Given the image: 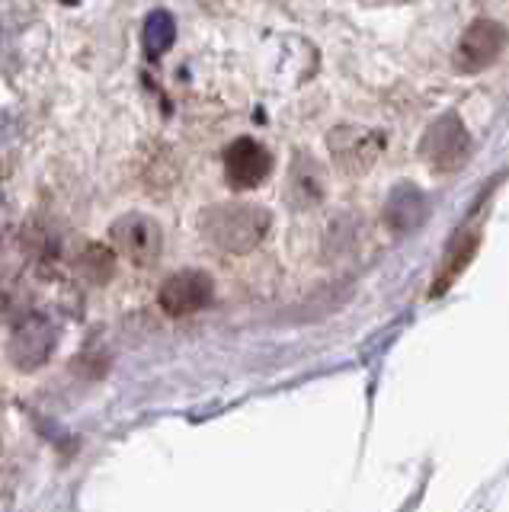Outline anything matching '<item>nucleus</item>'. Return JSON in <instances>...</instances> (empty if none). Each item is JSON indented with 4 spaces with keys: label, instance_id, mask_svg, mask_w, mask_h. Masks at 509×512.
Segmentation results:
<instances>
[{
    "label": "nucleus",
    "instance_id": "obj_5",
    "mask_svg": "<svg viewBox=\"0 0 509 512\" xmlns=\"http://www.w3.org/2000/svg\"><path fill=\"white\" fill-rule=\"evenodd\" d=\"M157 301H161L164 314L189 317V314L202 311L205 304L212 301V279L205 276V272H199V269H183V272L170 276L161 285V295H157Z\"/></svg>",
    "mask_w": 509,
    "mask_h": 512
},
{
    "label": "nucleus",
    "instance_id": "obj_7",
    "mask_svg": "<svg viewBox=\"0 0 509 512\" xmlns=\"http://www.w3.org/2000/svg\"><path fill=\"white\" fill-rule=\"evenodd\" d=\"M381 148H385V138L378 132H365V128H353V125L333 128L330 132V151L340 160V167L349 173L369 170L378 160Z\"/></svg>",
    "mask_w": 509,
    "mask_h": 512
},
{
    "label": "nucleus",
    "instance_id": "obj_10",
    "mask_svg": "<svg viewBox=\"0 0 509 512\" xmlns=\"http://www.w3.org/2000/svg\"><path fill=\"white\" fill-rule=\"evenodd\" d=\"M52 352V330L45 320H26L17 330V340H13V359L23 368H33L42 359H49Z\"/></svg>",
    "mask_w": 509,
    "mask_h": 512
},
{
    "label": "nucleus",
    "instance_id": "obj_8",
    "mask_svg": "<svg viewBox=\"0 0 509 512\" xmlns=\"http://www.w3.org/2000/svg\"><path fill=\"white\" fill-rule=\"evenodd\" d=\"M324 186H327V180H324L321 164L308 154H298L289 170V189H285L289 202L295 208H311L324 199Z\"/></svg>",
    "mask_w": 509,
    "mask_h": 512
},
{
    "label": "nucleus",
    "instance_id": "obj_4",
    "mask_svg": "<svg viewBox=\"0 0 509 512\" xmlns=\"http://www.w3.org/2000/svg\"><path fill=\"white\" fill-rule=\"evenodd\" d=\"M423 157L436 170H458L468 157V132L455 112L442 116L439 122L429 125L423 138Z\"/></svg>",
    "mask_w": 509,
    "mask_h": 512
},
{
    "label": "nucleus",
    "instance_id": "obj_11",
    "mask_svg": "<svg viewBox=\"0 0 509 512\" xmlns=\"http://www.w3.org/2000/svg\"><path fill=\"white\" fill-rule=\"evenodd\" d=\"M177 42V23L167 10H154L145 23V52L148 58H161Z\"/></svg>",
    "mask_w": 509,
    "mask_h": 512
},
{
    "label": "nucleus",
    "instance_id": "obj_3",
    "mask_svg": "<svg viewBox=\"0 0 509 512\" xmlns=\"http://www.w3.org/2000/svg\"><path fill=\"white\" fill-rule=\"evenodd\" d=\"M506 42H509L506 26H500L497 20H474L458 42V68L468 74L484 71L487 64H493L503 55Z\"/></svg>",
    "mask_w": 509,
    "mask_h": 512
},
{
    "label": "nucleus",
    "instance_id": "obj_2",
    "mask_svg": "<svg viewBox=\"0 0 509 512\" xmlns=\"http://www.w3.org/2000/svg\"><path fill=\"white\" fill-rule=\"evenodd\" d=\"M109 240H113V247L135 266H154L161 260V250H164L161 224L138 212L116 218L113 228H109Z\"/></svg>",
    "mask_w": 509,
    "mask_h": 512
},
{
    "label": "nucleus",
    "instance_id": "obj_1",
    "mask_svg": "<svg viewBox=\"0 0 509 512\" xmlns=\"http://www.w3.org/2000/svg\"><path fill=\"white\" fill-rule=\"evenodd\" d=\"M273 228L266 208L260 205H244V202H228V205H212L202 215V234L212 247L225 253H250L260 247V240Z\"/></svg>",
    "mask_w": 509,
    "mask_h": 512
},
{
    "label": "nucleus",
    "instance_id": "obj_6",
    "mask_svg": "<svg viewBox=\"0 0 509 512\" xmlns=\"http://www.w3.org/2000/svg\"><path fill=\"white\" fill-rule=\"evenodd\" d=\"M269 170H273V157L253 138H237L225 151V176L234 189H253L260 186Z\"/></svg>",
    "mask_w": 509,
    "mask_h": 512
},
{
    "label": "nucleus",
    "instance_id": "obj_9",
    "mask_svg": "<svg viewBox=\"0 0 509 512\" xmlns=\"http://www.w3.org/2000/svg\"><path fill=\"white\" fill-rule=\"evenodd\" d=\"M477 244H481V234L477 231H458L455 240L449 247H445V256H442V263H439V272H436V282H433V298L445 295L452 288V282L461 276V272L468 269V263L474 260V253H477Z\"/></svg>",
    "mask_w": 509,
    "mask_h": 512
}]
</instances>
